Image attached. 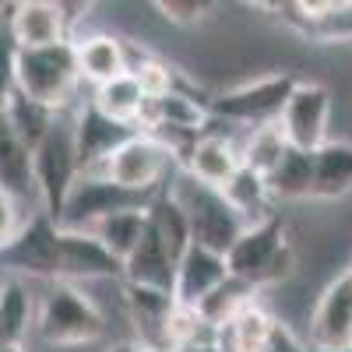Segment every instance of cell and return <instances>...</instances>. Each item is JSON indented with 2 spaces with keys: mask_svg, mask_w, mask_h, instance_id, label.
Returning <instances> with one entry per match:
<instances>
[{
  "mask_svg": "<svg viewBox=\"0 0 352 352\" xmlns=\"http://www.w3.org/2000/svg\"><path fill=\"white\" fill-rule=\"evenodd\" d=\"M106 331V317L81 285L50 282L36 307V335L53 349L92 345Z\"/></svg>",
  "mask_w": 352,
  "mask_h": 352,
  "instance_id": "obj_1",
  "label": "cell"
},
{
  "mask_svg": "<svg viewBox=\"0 0 352 352\" xmlns=\"http://www.w3.org/2000/svg\"><path fill=\"white\" fill-rule=\"evenodd\" d=\"M74 43H56L43 50H14V92L53 113H64L78 88Z\"/></svg>",
  "mask_w": 352,
  "mask_h": 352,
  "instance_id": "obj_2",
  "label": "cell"
},
{
  "mask_svg": "<svg viewBox=\"0 0 352 352\" xmlns=\"http://www.w3.org/2000/svg\"><path fill=\"white\" fill-rule=\"evenodd\" d=\"M226 264L232 278H240L254 289H264V285L282 282L296 268V254H292L285 240V226L275 215H268L243 229V236L226 254Z\"/></svg>",
  "mask_w": 352,
  "mask_h": 352,
  "instance_id": "obj_3",
  "label": "cell"
},
{
  "mask_svg": "<svg viewBox=\"0 0 352 352\" xmlns=\"http://www.w3.org/2000/svg\"><path fill=\"white\" fill-rule=\"evenodd\" d=\"M169 194L180 201V208L187 212L190 236H194L197 247H208V250L226 257L232 250V243L243 236L247 222L229 208V201L215 187H204V184L194 180V176L180 173L176 184L169 187Z\"/></svg>",
  "mask_w": 352,
  "mask_h": 352,
  "instance_id": "obj_4",
  "label": "cell"
},
{
  "mask_svg": "<svg viewBox=\"0 0 352 352\" xmlns=\"http://www.w3.org/2000/svg\"><path fill=\"white\" fill-rule=\"evenodd\" d=\"M78 176H81V166H78V148H74V124L60 113L50 134L39 141V148L32 152V184H36L43 215H50L53 222L60 219V208Z\"/></svg>",
  "mask_w": 352,
  "mask_h": 352,
  "instance_id": "obj_5",
  "label": "cell"
},
{
  "mask_svg": "<svg viewBox=\"0 0 352 352\" xmlns=\"http://www.w3.org/2000/svg\"><path fill=\"white\" fill-rule=\"evenodd\" d=\"M296 85H300V78L289 74V71L243 81L236 88H229V92L215 96L208 102V116H219L226 124H247L250 131L278 124V116H282V109H285Z\"/></svg>",
  "mask_w": 352,
  "mask_h": 352,
  "instance_id": "obj_6",
  "label": "cell"
},
{
  "mask_svg": "<svg viewBox=\"0 0 352 352\" xmlns=\"http://www.w3.org/2000/svg\"><path fill=\"white\" fill-rule=\"evenodd\" d=\"M169 166H173V144L162 141L152 131H138L127 144H120V148L92 173L106 176V180H113L116 187H124L131 194L152 197V190L162 184Z\"/></svg>",
  "mask_w": 352,
  "mask_h": 352,
  "instance_id": "obj_7",
  "label": "cell"
},
{
  "mask_svg": "<svg viewBox=\"0 0 352 352\" xmlns=\"http://www.w3.org/2000/svg\"><path fill=\"white\" fill-rule=\"evenodd\" d=\"M152 197L144 194H131L124 187H116L113 180L99 173H81L64 208H60V219H56V229H92L96 222H102L106 215L113 212H127V208H148Z\"/></svg>",
  "mask_w": 352,
  "mask_h": 352,
  "instance_id": "obj_8",
  "label": "cell"
},
{
  "mask_svg": "<svg viewBox=\"0 0 352 352\" xmlns=\"http://www.w3.org/2000/svg\"><path fill=\"white\" fill-rule=\"evenodd\" d=\"M56 222L43 212H36L25 222V229L0 250V272L11 278H46L56 282L60 272V250H56Z\"/></svg>",
  "mask_w": 352,
  "mask_h": 352,
  "instance_id": "obj_9",
  "label": "cell"
},
{
  "mask_svg": "<svg viewBox=\"0 0 352 352\" xmlns=\"http://www.w3.org/2000/svg\"><path fill=\"white\" fill-rule=\"evenodd\" d=\"M328 120H331V92L320 81H300L278 116V127L289 141V148L317 152L328 141Z\"/></svg>",
  "mask_w": 352,
  "mask_h": 352,
  "instance_id": "obj_10",
  "label": "cell"
},
{
  "mask_svg": "<svg viewBox=\"0 0 352 352\" xmlns=\"http://www.w3.org/2000/svg\"><path fill=\"white\" fill-rule=\"evenodd\" d=\"M56 250H60V272H56V282L92 285V282L124 278V264L85 229H60L56 232Z\"/></svg>",
  "mask_w": 352,
  "mask_h": 352,
  "instance_id": "obj_11",
  "label": "cell"
},
{
  "mask_svg": "<svg viewBox=\"0 0 352 352\" xmlns=\"http://www.w3.org/2000/svg\"><path fill=\"white\" fill-rule=\"evenodd\" d=\"M314 352H338L352 345V272H342L320 292L310 317Z\"/></svg>",
  "mask_w": 352,
  "mask_h": 352,
  "instance_id": "obj_12",
  "label": "cell"
},
{
  "mask_svg": "<svg viewBox=\"0 0 352 352\" xmlns=\"http://www.w3.org/2000/svg\"><path fill=\"white\" fill-rule=\"evenodd\" d=\"M8 36L14 50H43L71 39L67 8L53 0H21L8 14Z\"/></svg>",
  "mask_w": 352,
  "mask_h": 352,
  "instance_id": "obj_13",
  "label": "cell"
},
{
  "mask_svg": "<svg viewBox=\"0 0 352 352\" xmlns=\"http://www.w3.org/2000/svg\"><path fill=\"white\" fill-rule=\"evenodd\" d=\"M71 124H74V148H78V166L81 173H92L99 169L120 144H127L138 127H127V124H116L109 120V116H102L92 102H85L74 116H71Z\"/></svg>",
  "mask_w": 352,
  "mask_h": 352,
  "instance_id": "obj_14",
  "label": "cell"
},
{
  "mask_svg": "<svg viewBox=\"0 0 352 352\" xmlns=\"http://www.w3.org/2000/svg\"><path fill=\"white\" fill-rule=\"evenodd\" d=\"M229 278V264L222 254L190 243V250L176 261V285H173V300L180 307H197L204 296Z\"/></svg>",
  "mask_w": 352,
  "mask_h": 352,
  "instance_id": "obj_15",
  "label": "cell"
},
{
  "mask_svg": "<svg viewBox=\"0 0 352 352\" xmlns=\"http://www.w3.org/2000/svg\"><path fill=\"white\" fill-rule=\"evenodd\" d=\"M74 43V60H78V78L88 85H109L116 78L131 74V53L127 43L120 36L109 32H92L85 39H71Z\"/></svg>",
  "mask_w": 352,
  "mask_h": 352,
  "instance_id": "obj_16",
  "label": "cell"
},
{
  "mask_svg": "<svg viewBox=\"0 0 352 352\" xmlns=\"http://www.w3.org/2000/svg\"><path fill=\"white\" fill-rule=\"evenodd\" d=\"M240 166H243L240 162V144H232L222 134H201V138H194V144L184 155V173L194 176V180L204 184V187H215V190Z\"/></svg>",
  "mask_w": 352,
  "mask_h": 352,
  "instance_id": "obj_17",
  "label": "cell"
},
{
  "mask_svg": "<svg viewBox=\"0 0 352 352\" xmlns=\"http://www.w3.org/2000/svg\"><path fill=\"white\" fill-rule=\"evenodd\" d=\"M124 282L138 285V289H155V292H169L176 285V261L169 257V250L162 247V240L155 236V229L148 222L144 236L138 243V250L124 261Z\"/></svg>",
  "mask_w": 352,
  "mask_h": 352,
  "instance_id": "obj_18",
  "label": "cell"
},
{
  "mask_svg": "<svg viewBox=\"0 0 352 352\" xmlns=\"http://www.w3.org/2000/svg\"><path fill=\"white\" fill-rule=\"evenodd\" d=\"M204 124H208V106L197 102L194 96L173 88L162 99H148L141 113V131H180V134H204Z\"/></svg>",
  "mask_w": 352,
  "mask_h": 352,
  "instance_id": "obj_19",
  "label": "cell"
},
{
  "mask_svg": "<svg viewBox=\"0 0 352 352\" xmlns=\"http://www.w3.org/2000/svg\"><path fill=\"white\" fill-rule=\"evenodd\" d=\"M36 292L25 278H0V345H25L36 331Z\"/></svg>",
  "mask_w": 352,
  "mask_h": 352,
  "instance_id": "obj_20",
  "label": "cell"
},
{
  "mask_svg": "<svg viewBox=\"0 0 352 352\" xmlns=\"http://www.w3.org/2000/svg\"><path fill=\"white\" fill-rule=\"evenodd\" d=\"M352 194V141L328 138L314 152V197L338 201Z\"/></svg>",
  "mask_w": 352,
  "mask_h": 352,
  "instance_id": "obj_21",
  "label": "cell"
},
{
  "mask_svg": "<svg viewBox=\"0 0 352 352\" xmlns=\"http://www.w3.org/2000/svg\"><path fill=\"white\" fill-rule=\"evenodd\" d=\"M152 208V204H148ZM148 208H127V212H113V215H106L102 222H96L92 229H85V232H92V236L116 257V261H127L134 250H138V243H141V236H144V229H148Z\"/></svg>",
  "mask_w": 352,
  "mask_h": 352,
  "instance_id": "obj_22",
  "label": "cell"
},
{
  "mask_svg": "<svg viewBox=\"0 0 352 352\" xmlns=\"http://www.w3.org/2000/svg\"><path fill=\"white\" fill-rule=\"evenodd\" d=\"M219 194L229 201V208L236 212L247 226L261 222V219H268V201H272V190H268V180L264 176H257L254 169L240 166L236 173L229 176V180L219 187Z\"/></svg>",
  "mask_w": 352,
  "mask_h": 352,
  "instance_id": "obj_23",
  "label": "cell"
},
{
  "mask_svg": "<svg viewBox=\"0 0 352 352\" xmlns=\"http://www.w3.org/2000/svg\"><path fill=\"white\" fill-rule=\"evenodd\" d=\"M88 102H92L102 116H109V120L138 127V131H141V113H144V106H148V99H144V92H141V85L131 74L116 78L109 85H99Z\"/></svg>",
  "mask_w": 352,
  "mask_h": 352,
  "instance_id": "obj_24",
  "label": "cell"
},
{
  "mask_svg": "<svg viewBox=\"0 0 352 352\" xmlns=\"http://www.w3.org/2000/svg\"><path fill=\"white\" fill-rule=\"evenodd\" d=\"M0 116L8 120V127L14 131V138L25 144V148L36 152L39 141L50 134V127L56 124V116H60V113H53V109H46V106H39L32 99H25L21 92H11L4 109H0Z\"/></svg>",
  "mask_w": 352,
  "mask_h": 352,
  "instance_id": "obj_25",
  "label": "cell"
},
{
  "mask_svg": "<svg viewBox=\"0 0 352 352\" xmlns=\"http://www.w3.org/2000/svg\"><path fill=\"white\" fill-rule=\"evenodd\" d=\"M148 222L155 229V236L162 240V247L169 250L173 261H180L194 236H190V222H187V212L180 208V201H176L169 190H162L159 197H152V208H148Z\"/></svg>",
  "mask_w": 352,
  "mask_h": 352,
  "instance_id": "obj_26",
  "label": "cell"
},
{
  "mask_svg": "<svg viewBox=\"0 0 352 352\" xmlns=\"http://www.w3.org/2000/svg\"><path fill=\"white\" fill-rule=\"evenodd\" d=\"M268 190L282 201H303L314 197V152L285 148L278 166L268 173Z\"/></svg>",
  "mask_w": 352,
  "mask_h": 352,
  "instance_id": "obj_27",
  "label": "cell"
},
{
  "mask_svg": "<svg viewBox=\"0 0 352 352\" xmlns=\"http://www.w3.org/2000/svg\"><path fill=\"white\" fill-rule=\"evenodd\" d=\"M0 187L11 190L14 197H28L36 194L32 184V152L14 138V131L8 127V120L0 116Z\"/></svg>",
  "mask_w": 352,
  "mask_h": 352,
  "instance_id": "obj_28",
  "label": "cell"
},
{
  "mask_svg": "<svg viewBox=\"0 0 352 352\" xmlns=\"http://www.w3.org/2000/svg\"><path fill=\"white\" fill-rule=\"evenodd\" d=\"M254 296H257L254 285H247V282H240V278L229 275V278L212 292V296H204L194 310H197V317H201L212 331H219V328H229L232 317L243 314V310L254 303Z\"/></svg>",
  "mask_w": 352,
  "mask_h": 352,
  "instance_id": "obj_29",
  "label": "cell"
},
{
  "mask_svg": "<svg viewBox=\"0 0 352 352\" xmlns=\"http://www.w3.org/2000/svg\"><path fill=\"white\" fill-rule=\"evenodd\" d=\"M275 324L278 320L261 303H250L243 314L232 317V324L226 328L229 331V352H268Z\"/></svg>",
  "mask_w": 352,
  "mask_h": 352,
  "instance_id": "obj_30",
  "label": "cell"
},
{
  "mask_svg": "<svg viewBox=\"0 0 352 352\" xmlns=\"http://www.w3.org/2000/svg\"><path fill=\"white\" fill-rule=\"evenodd\" d=\"M285 148H289V141H285V134H282L278 124L254 127L250 138L240 144V162H243L247 169H254L257 176H264V180H268V173L278 166V159L285 155Z\"/></svg>",
  "mask_w": 352,
  "mask_h": 352,
  "instance_id": "obj_31",
  "label": "cell"
},
{
  "mask_svg": "<svg viewBox=\"0 0 352 352\" xmlns=\"http://www.w3.org/2000/svg\"><path fill=\"white\" fill-rule=\"evenodd\" d=\"M300 11L320 43H352V4H300Z\"/></svg>",
  "mask_w": 352,
  "mask_h": 352,
  "instance_id": "obj_32",
  "label": "cell"
},
{
  "mask_svg": "<svg viewBox=\"0 0 352 352\" xmlns=\"http://www.w3.org/2000/svg\"><path fill=\"white\" fill-rule=\"evenodd\" d=\"M131 78L141 85L144 99H162V96H169L176 88L173 85V67L155 60V56H148V53H141V60L131 64Z\"/></svg>",
  "mask_w": 352,
  "mask_h": 352,
  "instance_id": "obj_33",
  "label": "cell"
},
{
  "mask_svg": "<svg viewBox=\"0 0 352 352\" xmlns=\"http://www.w3.org/2000/svg\"><path fill=\"white\" fill-rule=\"evenodd\" d=\"M36 215V212H32ZM32 215H25L21 212V197H14L11 190L0 187V250H4L18 232L25 229V222L32 219Z\"/></svg>",
  "mask_w": 352,
  "mask_h": 352,
  "instance_id": "obj_34",
  "label": "cell"
},
{
  "mask_svg": "<svg viewBox=\"0 0 352 352\" xmlns=\"http://www.w3.org/2000/svg\"><path fill=\"white\" fill-rule=\"evenodd\" d=\"M155 11H162V18L169 25L194 28L204 14H208V4H201V0H162V4H155Z\"/></svg>",
  "mask_w": 352,
  "mask_h": 352,
  "instance_id": "obj_35",
  "label": "cell"
},
{
  "mask_svg": "<svg viewBox=\"0 0 352 352\" xmlns=\"http://www.w3.org/2000/svg\"><path fill=\"white\" fill-rule=\"evenodd\" d=\"M11 92H14V43L4 25V32H0V109H4Z\"/></svg>",
  "mask_w": 352,
  "mask_h": 352,
  "instance_id": "obj_36",
  "label": "cell"
},
{
  "mask_svg": "<svg viewBox=\"0 0 352 352\" xmlns=\"http://www.w3.org/2000/svg\"><path fill=\"white\" fill-rule=\"evenodd\" d=\"M180 352H222V349L208 338V342H194V345H187V349H180Z\"/></svg>",
  "mask_w": 352,
  "mask_h": 352,
  "instance_id": "obj_37",
  "label": "cell"
},
{
  "mask_svg": "<svg viewBox=\"0 0 352 352\" xmlns=\"http://www.w3.org/2000/svg\"><path fill=\"white\" fill-rule=\"evenodd\" d=\"M109 352H148L141 342H120V345H113Z\"/></svg>",
  "mask_w": 352,
  "mask_h": 352,
  "instance_id": "obj_38",
  "label": "cell"
},
{
  "mask_svg": "<svg viewBox=\"0 0 352 352\" xmlns=\"http://www.w3.org/2000/svg\"><path fill=\"white\" fill-rule=\"evenodd\" d=\"M0 352H28L25 345H0Z\"/></svg>",
  "mask_w": 352,
  "mask_h": 352,
  "instance_id": "obj_39",
  "label": "cell"
},
{
  "mask_svg": "<svg viewBox=\"0 0 352 352\" xmlns=\"http://www.w3.org/2000/svg\"><path fill=\"white\" fill-rule=\"evenodd\" d=\"M338 352H352V345H349V349H338Z\"/></svg>",
  "mask_w": 352,
  "mask_h": 352,
  "instance_id": "obj_40",
  "label": "cell"
},
{
  "mask_svg": "<svg viewBox=\"0 0 352 352\" xmlns=\"http://www.w3.org/2000/svg\"><path fill=\"white\" fill-rule=\"evenodd\" d=\"M349 272H352V268H349Z\"/></svg>",
  "mask_w": 352,
  "mask_h": 352,
  "instance_id": "obj_41",
  "label": "cell"
}]
</instances>
